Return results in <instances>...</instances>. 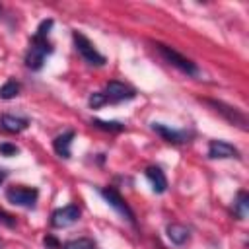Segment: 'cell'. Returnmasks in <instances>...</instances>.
Masks as SVG:
<instances>
[{
  "label": "cell",
  "instance_id": "cell-5",
  "mask_svg": "<svg viewBox=\"0 0 249 249\" xmlns=\"http://www.w3.org/2000/svg\"><path fill=\"white\" fill-rule=\"evenodd\" d=\"M204 103H208L210 107H214V111L220 113L228 123L237 124L241 130L247 128V117H245L237 107H231V105H228V103H224V101H214V99H204Z\"/></svg>",
  "mask_w": 249,
  "mask_h": 249
},
{
  "label": "cell",
  "instance_id": "cell-15",
  "mask_svg": "<svg viewBox=\"0 0 249 249\" xmlns=\"http://www.w3.org/2000/svg\"><path fill=\"white\" fill-rule=\"evenodd\" d=\"M247 208H249V195H247L245 191H239V193H237V198H235V202H233V212H235V216H237L239 220H245Z\"/></svg>",
  "mask_w": 249,
  "mask_h": 249
},
{
  "label": "cell",
  "instance_id": "cell-3",
  "mask_svg": "<svg viewBox=\"0 0 249 249\" xmlns=\"http://www.w3.org/2000/svg\"><path fill=\"white\" fill-rule=\"evenodd\" d=\"M72 39H74V47L78 51V54L91 66H103L105 64V56L93 47V43L80 31H72Z\"/></svg>",
  "mask_w": 249,
  "mask_h": 249
},
{
  "label": "cell",
  "instance_id": "cell-13",
  "mask_svg": "<svg viewBox=\"0 0 249 249\" xmlns=\"http://www.w3.org/2000/svg\"><path fill=\"white\" fill-rule=\"evenodd\" d=\"M165 233H167L169 241L175 243V245H183L191 237V230L187 226H183V224H169L167 230H165Z\"/></svg>",
  "mask_w": 249,
  "mask_h": 249
},
{
  "label": "cell",
  "instance_id": "cell-8",
  "mask_svg": "<svg viewBox=\"0 0 249 249\" xmlns=\"http://www.w3.org/2000/svg\"><path fill=\"white\" fill-rule=\"evenodd\" d=\"M80 220V208L78 204H66L62 208H56L51 216L53 228H68Z\"/></svg>",
  "mask_w": 249,
  "mask_h": 249
},
{
  "label": "cell",
  "instance_id": "cell-9",
  "mask_svg": "<svg viewBox=\"0 0 249 249\" xmlns=\"http://www.w3.org/2000/svg\"><path fill=\"white\" fill-rule=\"evenodd\" d=\"M208 158L212 160H228V158H239V150L224 140H212L208 144Z\"/></svg>",
  "mask_w": 249,
  "mask_h": 249
},
{
  "label": "cell",
  "instance_id": "cell-4",
  "mask_svg": "<svg viewBox=\"0 0 249 249\" xmlns=\"http://www.w3.org/2000/svg\"><path fill=\"white\" fill-rule=\"evenodd\" d=\"M37 196H39V191L33 189V187H23V185H18V187H10L6 191V198L8 202L16 204V206H23V208H33L35 202H37Z\"/></svg>",
  "mask_w": 249,
  "mask_h": 249
},
{
  "label": "cell",
  "instance_id": "cell-21",
  "mask_svg": "<svg viewBox=\"0 0 249 249\" xmlns=\"http://www.w3.org/2000/svg\"><path fill=\"white\" fill-rule=\"evenodd\" d=\"M0 222H2V224H6L8 228H14V226H16V220H14V216L6 214L4 210H0Z\"/></svg>",
  "mask_w": 249,
  "mask_h": 249
},
{
  "label": "cell",
  "instance_id": "cell-19",
  "mask_svg": "<svg viewBox=\"0 0 249 249\" xmlns=\"http://www.w3.org/2000/svg\"><path fill=\"white\" fill-rule=\"evenodd\" d=\"M105 103H107V97H105L103 91H93V93L88 97V105H89L91 109H99V107H103Z\"/></svg>",
  "mask_w": 249,
  "mask_h": 249
},
{
  "label": "cell",
  "instance_id": "cell-1",
  "mask_svg": "<svg viewBox=\"0 0 249 249\" xmlns=\"http://www.w3.org/2000/svg\"><path fill=\"white\" fill-rule=\"evenodd\" d=\"M53 27V19H45L41 21V25L37 27V33L31 37L29 43V51L25 54V64L31 70H41L45 58L53 53V45L49 41V31Z\"/></svg>",
  "mask_w": 249,
  "mask_h": 249
},
{
  "label": "cell",
  "instance_id": "cell-7",
  "mask_svg": "<svg viewBox=\"0 0 249 249\" xmlns=\"http://www.w3.org/2000/svg\"><path fill=\"white\" fill-rule=\"evenodd\" d=\"M105 97H107V103H121V101H128L136 95V91L128 86V84H123V82H117V80H111L105 89H103Z\"/></svg>",
  "mask_w": 249,
  "mask_h": 249
},
{
  "label": "cell",
  "instance_id": "cell-20",
  "mask_svg": "<svg viewBox=\"0 0 249 249\" xmlns=\"http://www.w3.org/2000/svg\"><path fill=\"white\" fill-rule=\"evenodd\" d=\"M18 152H19V148H18L16 144H10V142H2V144H0V154L6 156V158L16 156Z\"/></svg>",
  "mask_w": 249,
  "mask_h": 249
},
{
  "label": "cell",
  "instance_id": "cell-17",
  "mask_svg": "<svg viewBox=\"0 0 249 249\" xmlns=\"http://www.w3.org/2000/svg\"><path fill=\"white\" fill-rule=\"evenodd\" d=\"M19 93V84L16 80H8L2 88H0V97L2 99H14Z\"/></svg>",
  "mask_w": 249,
  "mask_h": 249
},
{
  "label": "cell",
  "instance_id": "cell-10",
  "mask_svg": "<svg viewBox=\"0 0 249 249\" xmlns=\"http://www.w3.org/2000/svg\"><path fill=\"white\" fill-rule=\"evenodd\" d=\"M152 130L156 134H160L165 142H171V144L189 142V132L187 130H175V128H169L167 124H161V123H152Z\"/></svg>",
  "mask_w": 249,
  "mask_h": 249
},
{
  "label": "cell",
  "instance_id": "cell-23",
  "mask_svg": "<svg viewBox=\"0 0 249 249\" xmlns=\"http://www.w3.org/2000/svg\"><path fill=\"white\" fill-rule=\"evenodd\" d=\"M6 177H8V171H6V169H2V167H0V185H2V183H4V179H6Z\"/></svg>",
  "mask_w": 249,
  "mask_h": 249
},
{
  "label": "cell",
  "instance_id": "cell-12",
  "mask_svg": "<svg viewBox=\"0 0 249 249\" xmlns=\"http://www.w3.org/2000/svg\"><path fill=\"white\" fill-rule=\"evenodd\" d=\"M146 179L150 181L154 193H158V195L165 193V189H167V179H165V175H163V171H161L160 167L150 165V167L146 169Z\"/></svg>",
  "mask_w": 249,
  "mask_h": 249
},
{
  "label": "cell",
  "instance_id": "cell-22",
  "mask_svg": "<svg viewBox=\"0 0 249 249\" xmlns=\"http://www.w3.org/2000/svg\"><path fill=\"white\" fill-rule=\"evenodd\" d=\"M45 245H49V247H60V243L54 237H45Z\"/></svg>",
  "mask_w": 249,
  "mask_h": 249
},
{
  "label": "cell",
  "instance_id": "cell-16",
  "mask_svg": "<svg viewBox=\"0 0 249 249\" xmlns=\"http://www.w3.org/2000/svg\"><path fill=\"white\" fill-rule=\"evenodd\" d=\"M62 249H95V241L89 237H78V239H70L62 245Z\"/></svg>",
  "mask_w": 249,
  "mask_h": 249
},
{
  "label": "cell",
  "instance_id": "cell-14",
  "mask_svg": "<svg viewBox=\"0 0 249 249\" xmlns=\"http://www.w3.org/2000/svg\"><path fill=\"white\" fill-rule=\"evenodd\" d=\"M0 124L4 130L8 132H21L29 126V121L23 117H14V115H2L0 117Z\"/></svg>",
  "mask_w": 249,
  "mask_h": 249
},
{
  "label": "cell",
  "instance_id": "cell-11",
  "mask_svg": "<svg viewBox=\"0 0 249 249\" xmlns=\"http://www.w3.org/2000/svg\"><path fill=\"white\" fill-rule=\"evenodd\" d=\"M72 140H74V130H66V132L58 134V136L53 140V148H54V152H56L60 158L68 160V158H70V154H72V152H70Z\"/></svg>",
  "mask_w": 249,
  "mask_h": 249
},
{
  "label": "cell",
  "instance_id": "cell-2",
  "mask_svg": "<svg viewBox=\"0 0 249 249\" xmlns=\"http://www.w3.org/2000/svg\"><path fill=\"white\" fill-rule=\"evenodd\" d=\"M154 49L171 64V66H175L177 70H181L183 74H187V76H200V70H198V66L193 62V60H189L187 56H183L181 53H177L173 47H167V45H163V43H154Z\"/></svg>",
  "mask_w": 249,
  "mask_h": 249
},
{
  "label": "cell",
  "instance_id": "cell-6",
  "mask_svg": "<svg viewBox=\"0 0 249 249\" xmlns=\"http://www.w3.org/2000/svg\"><path fill=\"white\" fill-rule=\"evenodd\" d=\"M101 196L107 200V204L111 206V208H115L124 220H128L130 224H134V212L130 210V206L126 204V200L113 189V187H103L101 189Z\"/></svg>",
  "mask_w": 249,
  "mask_h": 249
},
{
  "label": "cell",
  "instance_id": "cell-18",
  "mask_svg": "<svg viewBox=\"0 0 249 249\" xmlns=\"http://www.w3.org/2000/svg\"><path fill=\"white\" fill-rule=\"evenodd\" d=\"M91 124L101 128V130H109V132H121L124 128V124L119 123V121H99V119H95V121H91Z\"/></svg>",
  "mask_w": 249,
  "mask_h": 249
}]
</instances>
